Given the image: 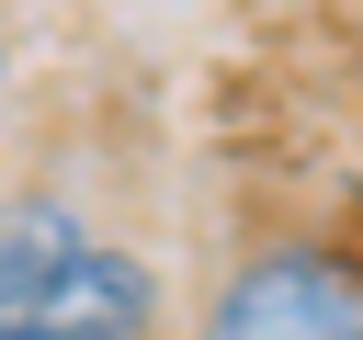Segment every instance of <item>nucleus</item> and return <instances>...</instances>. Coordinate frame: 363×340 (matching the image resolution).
I'll return each instance as SVG.
<instances>
[{
  "mask_svg": "<svg viewBox=\"0 0 363 340\" xmlns=\"http://www.w3.org/2000/svg\"><path fill=\"white\" fill-rule=\"evenodd\" d=\"M204 340H363V261H340V249H261L216 295Z\"/></svg>",
  "mask_w": 363,
  "mask_h": 340,
  "instance_id": "2",
  "label": "nucleus"
},
{
  "mask_svg": "<svg viewBox=\"0 0 363 340\" xmlns=\"http://www.w3.org/2000/svg\"><path fill=\"white\" fill-rule=\"evenodd\" d=\"M159 272L79 227L68 204L0 215V340H147Z\"/></svg>",
  "mask_w": 363,
  "mask_h": 340,
  "instance_id": "1",
  "label": "nucleus"
},
{
  "mask_svg": "<svg viewBox=\"0 0 363 340\" xmlns=\"http://www.w3.org/2000/svg\"><path fill=\"white\" fill-rule=\"evenodd\" d=\"M0 102H11V45H0Z\"/></svg>",
  "mask_w": 363,
  "mask_h": 340,
  "instance_id": "3",
  "label": "nucleus"
}]
</instances>
